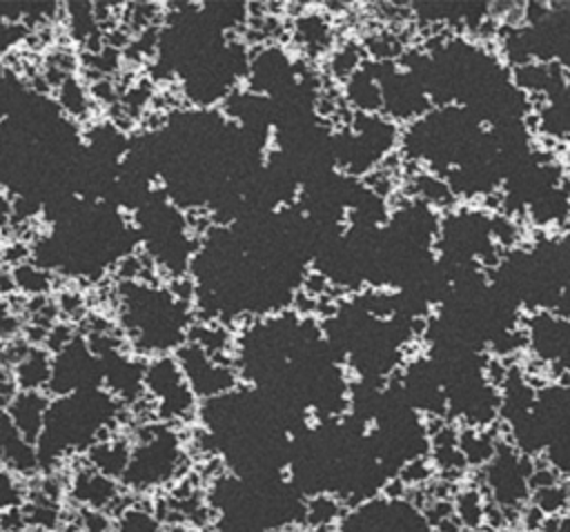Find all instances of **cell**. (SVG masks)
Here are the masks:
<instances>
[{
	"label": "cell",
	"mask_w": 570,
	"mask_h": 532,
	"mask_svg": "<svg viewBox=\"0 0 570 532\" xmlns=\"http://www.w3.org/2000/svg\"><path fill=\"white\" fill-rule=\"evenodd\" d=\"M209 525L216 532H298L305 525L307 499L287 474H216L207 487Z\"/></svg>",
	"instance_id": "1"
},
{
	"label": "cell",
	"mask_w": 570,
	"mask_h": 532,
	"mask_svg": "<svg viewBox=\"0 0 570 532\" xmlns=\"http://www.w3.org/2000/svg\"><path fill=\"white\" fill-rule=\"evenodd\" d=\"M125 405L105 387L51 396L42 432L36 441L40 470H53L85 456L96 443L118 434Z\"/></svg>",
	"instance_id": "2"
},
{
	"label": "cell",
	"mask_w": 570,
	"mask_h": 532,
	"mask_svg": "<svg viewBox=\"0 0 570 532\" xmlns=\"http://www.w3.org/2000/svg\"><path fill=\"white\" fill-rule=\"evenodd\" d=\"M118 329L136 356H169L185 345L191 327L187 301L149 280H118L114 289Z\"/></svg>",
	"instance_id": "3"
},
{
	"label": "cell",
	"mask_w": 570,
	"mask_h": 532,
	"mask_svg": "<svg viewBox=\"0 0 570 532\" xmlns=\"http://www.w3.org/2000/svg\"><path fill=\"white\" fill-rule=\"evenodd\" d=\"M187 470L189 443L185 441L180 427L147 421L131 439V452L120 485L125 492L136 496L160 494L178 485Z\"/></svg>",
	"instance_id": "4"
},
{
	"label": "cell",
	"mask_w": 570,
	"mask_h": 532,
	"mask_svg": "<svg viewBox=\"0 0 570 532\" xmlns=\"http://www.w3.org/2000/svg\"><path fill=\"white\" fill-rule=\"evenodd\" d=\"M142 385L154 421L183 427L198 418L200 401L191 392L174 354L149 358Z\"/></svg>",
	"instance_id": "5"
},
{
	"label": "cell",
	"mask_w": 570,
	"mask_h": 532,
	"mask_svg": "<svg viewBox=\"0 0 570 532\" xmlns=\"http://www.w3.org/2000/svg\"><path fill=\"white\" fill-rule=\"evenodd\" d=\"M174 356L200 403L229 394L243 385L238 367L232 365L229 358L212 356L189 341H185Z\"/></svg>",
	"instance_id": "6"
},
{
	"label": "cell",
	"mask_w": 570,
	"mask_h": 532,
	"mask_svg": "<svg viewBox=\"0 0 570 532\" xmlns=\"http://www.w3.org/2000/svg\"><path fill=\"white\" fill-rule=\"evenodd\" d=\"M122 485L120 481L102 474L100 470L91 467L87 461H82L67 481V494L69 499L80 505L87 512H111L114 508H120L122 501Z\"/></svg>",
	"instance_id": "7"
},
{
	"label": "cell",
	"mask_w": 570,
	"mask_h": 532,
	"mask_svg": "<svg viewBox=\"0 0 570 532\" xmlns=\"http://www.w3.org/2000/svg\"><path fill=\"white\" fill-rule=\"evenodd\" d=\"M0 467L18 479L40 470L36 445L16 430L4 412L0 414Z\"/></svg>",
	"instance_id": "8"
},
{
	"label": "cell",
	"mask_w": 570,
	"mask_h": 532,
	"mask_svg": "<svg viewBox=\"0 0 570 532\" xmlns=\"http://www.w3.org/2000/svg\"><path fill=\"white\" fill-rule=\"evenodd\" d=\"M49 394L47 392H20L13 396V401L7 407V416L11 418V423L16 425V430L36 445L40 432H42V423H45V414L49 407Z\"/></svg>",
	"instance_id": "9"
},
{
	"label": "cell",
	"mask_w": 570,
	"mask_h": 532,
	"mask_svg": "<svg viewBox=\"0 0 570 532\" xmlns=\"http://www.w3.org/2000/svg\"><path fill=\"white\" fill-rule=\"evenodd\" d=\"M62 118L67 120H87L94 109V98L89 87H85L76 76H69L58 85V98H56Z\"/></svg>",
	"instance_id": "10"
},
{
	"label": "cell",
	"mask_w": 570,
	"mask_h": 532,
	"mask_svg": "<svg viewBox=\"0 0 570 532\" xmlns=\"http://www.w3.org/2000/svg\"><path fill=\"white\" fill-rule=\"evenodd\" d=\"M11 285L27 298H45L53 287L51 269L38 265L36 260H22L11 272Z\"/></svg>",
	"instance_id": "11"
},
{
	"label": "cell",
	"mask_w": 570,
	"mask_h": 532,
	"mask_svg": "<svg viewBox=\"0 0 570 532\" xmlns=\"http://www.w3.org/2000/svg\"><path fill=\"white\" fill-rule=\"evenodd\" d=\"M111 525L116 532H160L165 523L151 505L136 501L120 505Z\"/></svg>",
	"instance_id": "12"
},
{
	"label": "cell",
	"mask_w": 570,
	"mask_h": 532,
	"mask_svg": "<svg viewBox=\"0 0 570 532\" xmlns=\"http://www.w3.org/2000/svg\"><path fill=\"white\" fill-rule=\"evenodd\" d=\"M292 38L296 40V45L301 47V51L316 53V51H323V49L327 47L330 33H327L325 20H323L318 13H307V16L296 18Z\"/></svg>",
	"instance_id": "13"
},
{
	"label": "cell",
	"mask_w": 570,
	"mask_h": 532,
	"mask_svg": "<svg viewBox=\"0 0 570 532\" xmlns=\"http://www.w3.org/2000/svg\"><path fill=\"white\" fill-rule=\"evenodd\" d=\"M22 508V487L18 476L0 467V521Z\"/></svg>",
	"instance_id": "14"
},
{
	"label": "cell",
	"mask_w": 570,
	"mask_h": 532,
	"mask_svg": "<svg viewBox=\"0 0 570 532\" xmlns=\"http://www.w3.org/2000/svg\"><path fill=\"white\" fill-rule=\"evenodd\" d=\"M18 329H20L18 312L7 301H0V341H13Z\"/></svg>",
	"instance_id": "15"
},
{
	"label": "cell",
	"mask_w": 570,
	"mask_h": 532,
	"mask_svg": "<svg viewBox=\"0 0 570 532\" xmlns=\"http://www.w3.org/2000/svg\"><path fill=\"white\" fill-rule=\"evenodd\" d=\"M160 532H216L212 525H196V523H165Z\"/></svg>",
	"instance_id": "16"
},
{
	"label": "cell",
	"mask_w": 570,
	"mask_h": 532,
	"mask_svg": "<svg viewBox=\"0 0 570 532\" xmlns=\"http://www.w3.org/2000/svg\"><path fill=\"white\" fill-rule=\"evenodd\" d=\"M298 532H341L338 525H305Z\"/></svg>",
	"instance_id": "17"
},
{
	"label": "cell",
	"mask_w": 570,
	"mask_h": 532,
	"mask_svg": "<svg viewBox=\"0 0 570 532\" xmlns=\"http://www.w3.org/2000/svg\"><path fill=\"white\" fill-rule=\"evenodd\" d=\"M13 532H42V530H36V528H20V530H13Z\"/></svg>",
	"instance_id": "18"
}]
</instances>
